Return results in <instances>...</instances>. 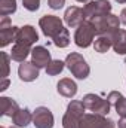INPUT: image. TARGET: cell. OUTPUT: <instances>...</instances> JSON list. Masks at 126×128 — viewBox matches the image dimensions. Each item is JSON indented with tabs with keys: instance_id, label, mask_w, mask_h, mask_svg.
<instances>
[{
	"instance_id": "603a6c76",
	"label": "cell",
	"mask_w": 126,
	"mask_h": 128,
	"mask_svg": "<svg viewBox=\"0 0 126 128\" xmlns=\"http://www.w3.org/2000/svg\"><path fill=\"white\" fill-rule=\"evenodd\" d=\"M64 67H65V61L52 60V61L49 63V66L46 67V73H48L49 76H57V74H60L64 70Z\"/></svg>"
},
{
	"instance_id": "ffe728a7",
	"label": "cell",
	"mask_w": 126,
	"mask_h": 128,
	"mask_svg": "<svg viewBox=\"0 0 126 128\" xmlns=\"http://www.w3.org/2000/svg\"><path fill=\"white\" fill-rule=\"evenodd\" d=\"M94 48L95 51L99 52V54L107 52L110 48H113V36H105V34L98 36L94 40Z\"/></svg>"
},
{
	"instance_id": "484cf974",
	"label": "cell",
	"mask_w": 126,
	"mask_h": 128,
	"mask_svg": "<svg viewBox=\"0 0 126 128\" xmlns=\"http://www.w3.org/2000/svg\"><path fill=\"white\" fill-rule=\"evenodd\" d=\"M22 4L27 10L30 12H36L40 8V0H22Z\"/></svg>"
},
{
	"instance_id": "277c9868",
	"label": "cell",
	"mask_w": 126,
	"mask_h": 128,
	"mask_svg": "<svg viewBox=\"0 0 126 128\" xmlns=\"http://www.w3.org/2000/svg\"><path fill=\"white\" fill-rule=\"evenodd\" d=\"M95 34H96V30L92 26L91 21L85 20L77 28H76V33H74V42L79 48H88L94 43Z\"/></svg>"
},
{
	"instance_id": "5bb4252c",
	"label": "cell",
	"mask_w": 126,
	"mask_h": 128,
	"mask_svg": "<svg viewBox=\"0 0 126 128\" xmlns=\"http://www.w3.org/2000/svg\"><path fill=\"white\" fill-rule=\"evenodd\" d=\"M37 40H39V34H37L36 28L33 26L19 27V32H18V36H16V42H21V43H25V45L31 46Z\"/></svg>"
},
{
	"instance_id": "1f68e13d",
	"label": "cell",
	"mask_w": 126,
	"mask_h": 128,
	"mask_svg": "<svg viewBox=\"0 0 126 128\" xmlns=\"http://www.w3.org/2000/svg\"><path fill=\"white\" fill-rule=\"evenodd\" d=\"M117 125H119V128H126V118H120Z\"/></svg>"
},
{
	"instance_id": "d4e9b609",
	"label": "cell",
	"mask_w": 126,
	"mask_h": 128,
	"mask_svg": "<svg viewBox=\"0 0 126 128\" xmlns=\"http://www.w3.org/2000/svg\"><path fill=\"white\" fill-rule=\"evenodd\" d=\"M114 109L120 118H126V97H120L119 101L114 104Z\"/></svg>"
},
{
	"instance_id": "30bf717a",
	"label": "cell",
	"mask_w": 126,
	"mask_h": 128,
	"mask_svg": "<svg viewBox=\"0 0 126 128\" xmlns=\"http://www.w3.org/2000/svg\"><path fill=\"white\" fill-rule=\"evenodd\" d=\"M64 21L68 27H79L83 21H85V16H83V9L79 8V6H70L65 9V14H64Z\"/></svg>"
},
{
	"instance_id": "e0dca14e",
	"label": "cell",
	"mask_w": 126,
	"mask_h": 128,
	"mask_svg": "<svg viewBox=\"0 0 126 128\" xmlns=\"http://www.w3.org/2000/svg\"><path fill=\"white\" fill-rule=\"evenodd\" d=\"M19 32V27L10 26L7 28H0V46L4 48L12 42H16V36Z\"/></svg>"
},
{
	"instance_id": "9c48e42d",
	"label": "cell",
	"mask_w": 126,
	"mask_h": 128,
	"mask_svg": "<svg viewBox=\"0 0 126 128\" xmlns=\"http://www.w3.org/2000/svg\"><path fill=\"white\" fill-rule=\"evenodd\" d=\"M33 124L36 128H54L55 119L48 107L40 106L33 112Z\"/></svg>"
},
{
	"instance_id": "ac0fdd59",
	"label": "cell",
	"mask_w": 126,
	"mask_h": 128,
	"mask_svg": "<svg viewBox=\"0 0 126 128\" xmlns=\"http://www.w3.org/2000/svg\"><path fill=\"white\" fill-rule=\"evenodd\" d=\"M12 121H13V124H15L16 127H28L33 122V113L27 109V107L19 109V110L13 115Z\"/></svg>"
},
{
	"instance_id": "d6a6232c",
	"label": "cell",
	"mask_w": 126,
	"mask_h": 128,
	"mask_svg": "<svg viewBox=\"0 0 126 128\" xmlns=\"http://www.w3.org/2000/svg\"><path fill=\"white\" fill-rule=\"evenodd\" d=\"M77 2H79V3H89L91 0H77Z\"/></svg>"
},
{
	"instance_id": "f1b7e54d",
	"label": "cell",
	"mask_w": 126,
	"mask_h": 128,
	"mask_svg": "<svg viewBox=\"0 0 126 128\" xmlns=\"http://www.w3.org/2000/svg\"><path fill=\"white\" fill-rule=\"evenodd\" d=\"M10 27V18L9 16H1L0 20V28H7Z\"/></svg>"
},
{
	"instance_id": "4316f807",
	"label": "cell",
	"mask_w": 126,
	"mask_h": 128,
	"mask_svg": "<svg viewBox=\"0 0 126 128\" xmlns=\"http://www.w3.org/2000/svg\"><path fill=\"white\" fill-rule=\"evenodd\" d=\"M120 97H123V96H122V92H119V91H111V92L108 94V97H107V100L110 101V104H111V106H114V104L119 101V98H120Z\"/></svg>"
},
{
	"instance_id": "cb8c5ba5",
	"label": "cell",
	"mask_w": 126,
	"mask_h": 128,
	"mask_svg": "<svg viewBox=\"0 0 126 128\" xmlns=\"http://www.w3.org/2000/svg\"><path fill=\"white\" fill-rule=\"evenodd\" d=\"M0 57H1V78H7L9 76V61L12 58L6 52H0Z\"/></svg>"
},
{
	"instance_id": "7402d4cb",
	"label": "cell",
	"mask_w": 126,
	"mask_h": 128,
	"mask_svg": "<svg viewBox=\"0 0 126 128\" xmlns=\"http://www.w3.org/2000/svg\"><path fill=\"white\" fill-rule=\"evenodd\" d=\"M52 42H54V45L57 48H67L70 45V32H68V28H63V32L57 37L52 39Z\"/></svg>"
},
{
	"instance_id": "9a60e30c",
	"label": "cell",
	"mask_w": 126,
	"mask_h": 128,
	"mask_svg": "<svg viewBox=\"0 0 126 128\" xmlns=\"http://www.w3.org/2000/svg\"><path fill=\"white\" fill-rule=\"evenodd\" d=\"M57 90H58V92L63 97H65V98H73V97L77 94V85H76V82H74L73 79H70V78L61 79V80L58 82V85H57Z\"/></svg>"
},
{
	"instance_id": "5b68a950",
	"label": "cell",
	"mask_w": 126,
	"mask_h": 128,
	"mask_svg": "<svg viewBox=\"0 0 126 128\" xmlns=\"http://www.w3.org/2000/svg\"><path fill=\"white\" fill-rule=\"evenodd\" d=\"M82 103H83V106L88 110H91L94 113H98V115H104V116L108 115L110 107H111V104H110L108 100L96 96V94H86L82 98Z\"/></svg>"
},
{
	"instance_id": "7c38bea8",
	"label": "cell",
	"mask_w": 126,
	"mask_h": 128,
	"mask_svg": "<svg viewBox=\"0 0 126 128\" xmlns=\"http://www.w3.org/2000/svg\"><path fill=\"white\" fill-rule=\"evenodd\" d=\"M39 70L40 68L36 64H33L31 61H24L18 67V76L24 82H33L39 78Z\"/></svg>"
},
{
	"instance_id": "8fae6325",
	"label": "cell",
	"mask_w": 126,
	"mask_h": 128,
	"mask_svg": "<svg viewBox=\"0 0 126 128\" xmlns=\"http://www.w3.org/2000/svg\"><path fill=\"white\" fill-rule=\"evenodd\" d=\"M52 61L51 52L45 46H36L31 51V63L36 64L39 68H46L49 63Z\"/></svg>"
},
{
	"instance_id": "ba28073f",
	"label": "cell",
	"mask_w": 126,
	"mask_h": 128,
	"mask_svg": "<svg viewBox=\"0 0 126 128\" xmlns=\"http://www.w3.org/2000/svg\"><path fill=\"white\" fill-rule=\"evenodd\" d=\"M116 124L104 116V115H98V113H85L80 119V125L79 128H114Z\"/></svg>"
},
{
	"instance_id": "e575fe53",
	"label": "cell",
	"mask_w": 126,
	"mask_h": 128,
	"mask_svg": "<svg viewBox=\"0 0 126 128\" xmlns=\"http://www.w3.org/2000/svg\"><path fill=\"white\" fill-rule=\"evenodd\" d=\"M0 128H6V127H0ZM9 128H18V127H9Z\"/></svg>"
},
{
	"instance_id": "f546056e",
	"label": "cell",
	"mask_w": 126,
	"mask_h": 128,
	"mask_svg": "<svg viewBox=\"0 0 126 128\" xmlns=\"http://www.w3.org/2000/svg\"><path fill=\"white\" fill-rule=\"evenodd\" d=\"M9 79L7 78H1V85H0V91H4V90H7V86H9Z\"/></svg>"
},
{
	"instance_id": "8992f818",
	"label": "cell",
	"mask_w": 126,
	"mask_h": 128,
	"mask_svg": "<svg viewBox=\"0 0 126 128\" xmlns=\"http://www.w3.org/2000/svg\"><path fill=\"white\" fill-rule=\"evenodd\" d=\"M39 26H40L43 34L46 37H51V39L57 37L64 28L63 20L60 16H55V15H43L39 20Z\"/></svg>"
},
{
	"instance_id": "44dd1931",
	"label": "cell",
	"mask_w": 126,
	"mask_h": 128,
	"mask_svg": "<svg viewBox=\"0 0 126 128\" xmlns=\"http://www.w3.org/2000/svg\"><path fill=\"white\" fill-rule=\"evenodd\" d=\"M16 12V0H0V15L7 16Z\"/></svg>"
},
{
	"instance_id": "52a82bcc",
	"label": "cell",
	"mask_w": 126,
	"mask_h": 128,
	"mask_svg": "<svg viewBox=\"0 0 126 128\" xmlns=\"http://www.w3.org/2000/svg\"><path fill=\"white\" fill-rule=\"evenodd\" d=\"M82 9H83L85 20L91 21L95 16L105 15V14H111V3L108 0H91Z\"/></svg>"
},
{
	"instance_id": "3957f363",
	"label": "cell",
	"mask_w": 126,
	"mask_h": 128,
	"mask_svg": "<svg viewBox=\"0 0 126 128\" xmlns=\"http://www.w3.org/2000/svg\"><path fill=\"white\" fill-rule=\"evenodd\" d=\"M85 106L80 100H73L67 106V112L63 118V128H79L80 119L85 115Z\"/></svg>"
},
{
	"instance_id": "83f0119b",
	"label": "cell",
	"mask_w": 126,
	"mask_h": 128,
	"mask_svg": "<svg viewBox=\"0 0 126 128\" xmlns=\"http://www.w3.org/2000/svg\"><path fill=\"white\" fill-rule=\"evenodd\" d=\"M48 4L51 9H61L64 4H65V0H48Z\"/></svg>"
},
{
	"instance_id": "4dcf8cb0",
	"label": "cell",
	"mask_w": 126,
	"mask_h": 128,
	"mask_svg": "<svg viewBox=\"0 0 126 128\" xmlns=\"http://www.w3.org/2000/svg\"><path fill=\"white\" fill-rule=\"evenodd\" d=\"M120 22H122L123 26H126V8L120 12Z\"/></svg>"
},
{
	"instance_id": "d6986e66",
	"label": "cell",
	"mask_w": 126,
	"mask_h": 128,
	"mask_svg": "<svg viewBox=\"0 0 126 128\" xmlns=\"http://www.w3.org/2000/svg\"><path fill=\"white\" fill-rule=\"evenodd\" d=\"M113 49L119 55H126V30H119L113 34Z\"/></svg>"
},
{
	"instance_id": "4fadbf2b",
	"label": "cell",
	"mask_w": 126,
	"mask_h": 128,
	"mask_svg": "<svg viewBox=\"0 0 126 128\" xmlns=\"http://www.w3.org/2000/svg\"><path fill=\"white\" fill-rule=\"evenodd\" d=\"M31 46L30 45H25V43H21V42H15V45L12 46V51H10V58L13 61H18V63H24L27 60V57L31 54Z\"/></svg>"
},
{
	"instance_id": "6da1fadb",
	"label": "cell",
	"mask_w": 126,
	"mask_h": 128,
	"mask_svg": "<svg viewBox=\"0 0 126 128\" xmlns=\"http://www.w3.org/2000/svg\"><path fill=\"white\" fill-rule=\"evenodd\" d=\"M92 26L96 30V34H105V36H113L120 30V18L113 15V14H105V15H99L91 20Z\"/></svg>"
},
{
	"instance_id": "2e32d148",
	"label": "cell",
	"mask_w": 126,
	"mask_h": 128,
	"mask_svg": "<svg viewBox=\"0 0 126 128\" xmlns=\"http://www.w3.org/2000/svg\"><path fill=\"white\" fill-rule=\"evenodd\" d=\"M21 107L18 106V103L13 98H10V97H0V115L1 116L13 118V115Z\"/></svg>"
},
{
	"instance_id": "7a4b0ae2",
	"label": "cell",
	"mask_w": 126,
	"mask_h": 128,
	"mask_svg": "<svg viewBox=\"0 0 126 128\" xmlns=\"http://www.w3.org/2000/svg\"><path fill=\"white\" fill-rule=\"evenodd\" d=\"M65 67L71 72V74L80 80L86 79L91 73V67L86 63V60L79 52H70L65 58Z\"/></svg>"
},
{
	"instance_id": "836d02e7",
	"label": "cell",
	"mask_w": 126,
	"mask_h": 128,
	"mask_svg": "<svg viewBox=\"0 0 126 128\" xmlns=\"http://www.w3.org/2000/svg\"><path fill=\"white\" fill-rule=\"evenodd\" d=\"M117 3H126V0H116Z\"/></svg>"
}]
</instances>
